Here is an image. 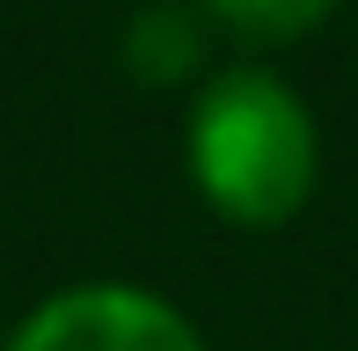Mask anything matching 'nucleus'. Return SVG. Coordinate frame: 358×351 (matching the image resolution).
Returning a JSON list of instances; mask_svg holds the SVG:
<instances>
[{
	"label": "nucleus",
	"mask_w": 358,
	"mask_h": 351,
	"mask_svg": "<svg viewBox=\"0 0 358 351\" xmlns=\"http://www.w3.org/2000/svg\"><path fill=\"white\" fill-rule=\"evenodd\" d=\"M322 139L300 88L264 66H234L190 110V183L234 227H285L315 198Z\"/></svg>",
	"instance_id": "1"
},
{
	"label": "nucleus",
	"mask_w": 358,
	"mask_h": 351,
	"mask_svg": "<svg viewBox=\"0 0 358 351\" xmlns=\"http://www.w3.org/2000/svg\"><path fill=\"white\" fill-rule=\"evenodd\" d=\"M8 351H205L183 308L139 285H73L44 300Z\"/></svg>",
	"instance_id": "2"
},
{
	"label": "nucleus",
	"mask_w": 358,
	"mask_h": 351,
	"mask_svg": "<svg viewBox=\"0 0 358 351\" xmlns=\"http://www.w3.org/2000/svg\"><path fill=\"white\" fill-rule=\"evenodd\" d=\"M198 66V22L183 8H154L132 22V73L146 81H176V73Z\"/></svg>",
	"instance_id": "3"
},
{
	"label": "nucleus",
	"mask_w": 358,
	"mask_h": 351,
	"mask_svg": "<svg viewBox=\"0 0 358 351\" xmlns=\"http://www.w3.org/2000/svg\"><path fill=\"white\" fill-rule=\"evenodd\" d=\"M205 8L249 44H285V37H307L336 0H205Z\"/></svg>",
	"instance_id": "4"
}]
</instances>
